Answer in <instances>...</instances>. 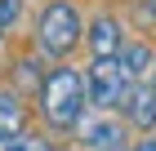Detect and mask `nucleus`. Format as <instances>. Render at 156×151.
Here are the masks:
<instances>
[{"label":"nucleus","mask_w":156,"mask_h":151,"mask_svg":"<svg viewBox=\"0 0 156 151\" xmlns=\"http://www.w3.org/2000/svg\"><path fill=\"white\" fill-rule=\"evenodd\" d=\"M89 107V89H85V76L76 67H54L40 84V111L54 129H76Z\"/></svg>","instance_id":"obj_1"},{"label":"nucleus","mask_w":156,"mask_h":151,"mask_svg":"<svg viewBox=\"0 0 156 151\" xmlns=\"http://www.w3.org/2000/svg\"><path fill=\"white\" fill-rule=\"evenodd\" d=\"M36 36H40V49H45L49 58H67L80 45V36H85L76 5H67V0L45 5V13H40V22H36Z\"/></svg>","instance_id":"obj_2"},{"label":"nucleus","mask_w":156,"mask_h":151,"mask_svg":"<svg viewBox=\"0 0 156 151\" xmlns=\"http://www.w3.org/2000/svg\"><path fill=\"white\" fill-rule=\"evenodd\" d=\"M129 76L120 67V53L116 58H94L89 71H85V89H89V107L94 111H112V107L125 102V93H129Z\"/></svg>","instance_id":"obj_3"},{"label":"nucleus","mask_w":156,"mask_h":151,"mask_svg":"<svg viewBox=\"0 0 156 151\" xmlns=\"http://www.w3.org/2000/svg\"><path fill=\"white\" fill-rule=\"evenodd\" d=\"M120 111H125V120L134 129H156V89L152 84H129Z\"/></svg>","instance_id":"obj_4"},{"label":"nucleus","mask_w":156,"mask_h":151,"mask_svg":"<svg viewBox=\"0 0 156 151\" xmlns=\"http://www.w3.org/2000/svg\"><path fill=\"white\" fill-rule=\"evenodd\" d=\"M76 129H80V142H85L89 151H116L120 138H125V129H120L116 120H107L103 111H98L94 120H80Z\"/></svg>","instance_id":"obj_5"},{"label":"nucleus","mask_w":156,"mask_h":151,"mask_svg":"<svg viewBox=\"0 0 156 151\" xmlns=\"http://www.w3.org/2000/svg\"><path fill=\"white\" fill-rule=\"evenodd\" d=\"M85 40H89V49H94V58H116L120 49H125V45H120V22H116V18H103V13L89 22Z\"/></svg>","instance_id":"obj_6"},{"label":"nucleus","mask_w":156,"mask_h":151,"mask_svg":"<svg viewBox=\"0 0 156 151\" xmlns=\"http://www.w3.org/2000/svg\"><path fill=\"white\" fill-rule=\"evenodd\" d=\"M120 67H125V76H129L134 84L143 80V76H152V67H156V53L138 40V45H125L120 49Z\"/></svg>","instance_id":"obj_7"},{"label":"nucleus","mask_w":156,"mask_h":151,"mask_svg":"<svg viewBox=\"0 0 156 151\" xmlns=\"http://www.w3.org/2000/svg\"><path fill=\"white\" fill-rule=\"evenodd\" d=\"M23 125H27V107L18 102V93L0 89V133H23Z\"/></svg>","instance_id":"obj_8"},{"label":"nucleus","mask_w":156,"mask_h":151,"mask_svg":"<svg viewBox=\"0 0 156 151\" xmlns=\"http://www.w3.org/2000/svg\"><path fill=\"white\" fill-rule=\"evenodd\" d=\"M18 84H23V89H40V84H45V71H40L36 58H23V62H18Z\"/></svg>","instance_id":"obj_9"},{"label":"nucleus","mask_w":156,"mask_h":151,"mask_svg":"<svg viewBox=\"0 0 156 151\" xmlns=\"http://www.w3.org/2000/svg\"><path fill=\"white\" fill-rule=\"evenodd\" d=\"M18 9H23V0H0V18H5V27L18 18Z\"/></svg>","instance_id":"obj_10"},{"label":"nucleus","mask_w":156,"mask_h":151,"mask_svg":"<svg viewBox=\"0 0 156 151\" xmlns=\"http://www.w3.org/2000/svg\"><path fill=\"white\" fill-rule=\"evenodd\" d=\"M18 151H49L45 138H18Z\"/></svg>","instance_id":"obj_11"},{"label":"nucleus","mask_w":156,"mask_h":151,"mask_svg":"<svg viewBox=\"0 0 156 151\" xmlns=\"http://www.w3.org/2000/svg\"><path fill=\"white\" fill-rule=\"evenodd\" d=\"M0 151H18V133H0Z\"/></svg>","instance_id":"obj_12"},{"label":"nucleus","mask_w":156,"mask_h":151,"mask_svg":"<svg viewBox=\"0 0 156 151\" xmlns=\"http://www.w3.org/2000/svg\"><path fill=\"white\" fill-rule=\"evenodd\" d=\"M134 151H156V138H143V142H134Z\"/></svg>","instance_id":"obj_13"},{"label":"nucleus","mask_w":156,"mask_h":151,"mask_svg":"<svg viewBox=\"0 0 156 151\" xmlns=\"http://www.w3.org/2000/svg\"><path fill=\"white\" fill-rule=\"evenodd\" d=\"M147 13H152V18H156V0H147Z\"/></svg>","instance_id":"obj_14"},{"label":"nucleus","mask_w":156,"mask_h":151,"mask_svg":"<svg viewBox=\"0 0 156 151\" xmlns=\"http://www.w3.org/2000/svg\"><path fill=\"white\" fill-rule=\"evenodd\" d=\"M147 84H152V89H156V67H152V76H147Z\"/></svg>","instance_id":"obj_15"},{"label":"nucleus","mask_w":156,"mask_h":151,"mask_svg":"<svg viewBox=\"0 0 156 151\" xmlns=\"http://www.w3.org/2000/svg\"><path fill=\"white\" fill-rule=\"evenodd\" d=\"M0 36H5V18H0Z\"/></svg>","instance_id":"obj_16"}]
</instances>
